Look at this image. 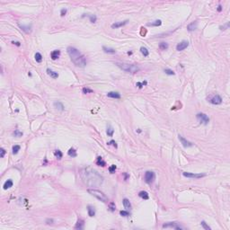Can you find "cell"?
I'll return each mask as SVG.
<instances>
[{
  "label": "cell",
  "instance_id": "6da1fadb",
  "mask_svg": "<svg viewBox=\"0 0 230 230\" xmlns=\"http://www.w3.org/2000/svg\"><path fill=\"white\" fill-rule=\"evenodd\" d=\"M80 176L84 183L88 187H92V188L99 187L103 183V177L96 170L91 167L83 168L80 172Z\"/></svg>",
  "mask_w": 230,
  "mask_h": 230
},
{
  "label": "cell",
  "instance_id": "7a4b0ae2",
  "mask_svg": "<svg viewBox=\"0 0 230 230\" xmlns=\"http://www.w3.org/2000/svg\"><path fill=\"white\" fill-rule=\"evenodd\" d=\"M66 52H67V54H68V56H69L70 59L72 60V62L77 66L85 67L86 66V58L77 49L69 46L67 47V49H66Z\"/></svg>",
  "mask_w": 230,
  "mask_h": 230
},
{
  "label": "cell",
  "instance_id": "3957f363",
  "mask_svg": "<svg viewBox=\"0 0 230 230\" xmlns=\"http://www.w3.org/2000/svg\"><path fill=\"white\" fill-rule=\"evenodd\" d=\"M117 66L122 69L123 71L127 72V73H130V74H136L138 73L140 68L138 67L137 65L134 64H127V63H117Z\"/></svg>",
  "mask_w": 230,
  "mask_h": 230
},
{
  "label": "cell",
  "instance_id": "277c9868",
  "mask_svg": "<svg viewBox=\"0 0 230 230\" xmlns=\"http://www.w3.org/2000/svg\"><path fill=\"white\" fill-rule=\"evenodd\" d=\"M88 192L90 194H92L94 197L97 198L99 200L102 201V202H107L108 201V198L106 197V195L104 194L103 192H102L101 191H98V190H95V189H89L88 190Z\"/></svg>",
  "mask_w": 230,
  "mask_h": 230
},
{
  "label": "cell",
  "instance_id": "5b68a950",
  "mask_svg": "<svg viewBox=\"0 0 230 230\" xmlns=\"http://www.w3.org/2000/svg\"><path fill=\"white\" fill-rule=\"evenodd\" d=\"M208 102L212 103V104H215V105H218V104H220L222 102V98L218 94H213V95H210V97L208 98Z\"/></svg>",
  "mask_w": 230,
  "mask_h": 230
},
{
  "label": "cell",
  "instance_id": "8992f818",
  "mask_svg": "<svg viewBox=\"0 0 230 230\" xmlns=\"http://www.w3.org/2000/svg\"><path fill=\"white\" fill-rule=\"evenodd\" d=\"M156 179V174L152 171H148L145 174V182L147 183H152Z\"/></svg>",
  "mask_w": 230,
  "mask_h": 230
},
{
  "label": "cell",
  "instance_id": "52a82bcc",
  "mask_svg": "<svg viewBox=\"0 0 230 230\" xmlns=\"http://www.w3.org/2000/svg\"><path fill=\"white\" fill-rule=\"evenodd\" d=\"M196 117H197V119H198V121H199V122L204 124V125H207V124H209V122H210V118L208 117L205 113H198L196 115Z\"/></svg>",
  "mask_w": 230,
  "mask_h": 230
},
{
  "label": "cell",
  "instance_id": "ba28073f",
  "mask_svg": "<svg viewBox=\"0 0 230 230\" xmlns=\"http://www.w3.org/2000/svg\"><path fill=\"white\" fill-rule=\"evenodd\" d=\"M167 227H171V228H174V229H183V228L177 222H169L167 224H164L163 225V228H167Z\"/></svg>",
  "mask_w": 230,
  "mask_h": 230
},
{
  "label": "cell",
  "instance_id": "9c48e42d",
  "mask_svg": "<svg viewBox=\"0 0 230 230\" xmlns=\"http://www.w3.org/2000/svg\"><path fill=\"white\" fill-rule=\"evenodd\" d=\"M183 175L187 177V178H196V179H199V178H202L204 177L205 174H192V173H187V172H183Z\"/></svg>",
  "mask_w": 230,
  "mask_h": 230
},
{
  "label": "cell",
  "instance_id": "30bf717a",
  "mask_svg": "<svg viewBox=\"0 0 230 230\" xmlns=\"http://www.w3.org/2000/svg\"><path fill=\"white\" fill-rule=\"evenodd\" d=\"M178 138H179V140L181 141V144L183 146L184 148H191V147L193 146V144L191 143V142H190V141H188L187 139H185V138H184L183 136H181V135L178 136Z\"/></svg>",
  "mask_w": 230,
  "mask_h": 230
},
{
  "label": "cell",
  "instance_id": "8fae6325",
  "mask_svg": "<svg viewBox=\"0 0 230 230\" xmlns=\"http://www.w3.org/2000/svg\"><path fill=\"white\" fill-rule=\"evenodd\" d=\"M188 46H189V41H181L180 43L177 44L176 50H177L178 51H183V50H185Z\"/></svg>",
  "mask_w": 230,
  "mask_h": 230
},
{
  "label": "cell",
  "instance_id": "7c38bea8",
  "mask_svg": "<svg viewBox=\"0 0 230 230\" xmlns=\"http://www.w3.org/2000/svg\"><path fill=\"white\" fill-rule=\"evenodd\" d=\"M129 23V20H125L123 22H120V23H115L112 24V28L113 29H117V28H120V27H122V26L126 25L127 23Z\"/></svg>",
  "mask_w": 230,
  "mask_h": 230
},
{
  "label": "cell",
  "instance_id": "4fadbf2b",
  "mask_svg": "<svg viewBox=\"0 0 230 230\" xmlns=\"http://www.w3.org/2000/svg\"><path fill=\"white\" fill-rule=\"evenodd\" d=\"M197 26H198V22L197 21H194L192 22L191 23H190L189 25L187 26V30L189 31H192L197 29Z\"/></svg>",
  "mask_w": 230,
  "mask_h": 230
},
{
  "label": "cell",
  "instance_id": "5bb4252c",
  "mask_svg": "<svg viewBox=\"0 0 230 230\" xmlns=\"http://www.w3.org/2000/svg\"><path fill=\"white\" fill-rule=\"evenodd\" d=\"M107 96L110 98H114V99H120L121 97V94L118 92H109L107 94Z\"/></svg>",
  "mask_w": 230,
  "mask_h": 230
},
{
  "label": "cell",
  "instance_id": "9a60e30c",
  "mask_svg": "<svg viewBox=\"0 0 230 230\" xmlns=\"http://www.w3.org/2000/svg\"><path fill=\"white\" fill-rule=\"evenodd\" d=\"M59 56H60V51H58V50L53 51L52 52H51V58H52L53 60H55V59H57V58H59Z\"/></svg>",
  "mask_w": 230,
  "mask_h": 230
},
{
  "label": "cell",
  "instance_id": "2e32d148",
  "mask_svg": "<svg viewBox=\"0 0 230 230\" xmlns=\"http://www.w3.org/2000/svg\"><path fill=\"white\" fill-rule=\"evenodd\" d=\"M47 74L50 76L51 77H52V78H58V74L57 73V72H55V71H52L51 69H50V68H47Z\"/></svg>",
  "mask_w": 230,
  "mask_h": 230
},
{
  "label": "cell",
  "instance_id": "e0dca14e",
  "mask_svg": "<svg viewBox=\"0 0 230 230\" xmlns=\"http://www.w3.org/2000/svg\"><path fill=\"white\" fill-rule=\"evenodd\" d=\"M122 202H123V206H124V208L126 210H130L131 209V203H130V201L128 199H126V198L123 199Z\"/></svg>",
  "mask_w": 230,
  "mask_h": 230
},
{
  "label": "cell",
  "instance_id": "ac0fdd59",
  "mask_svg": "<svg viewBox=\"0 0 230 230\" xmlns=\"http://www.w3.org/2000/svg\"><path fill=\"white\" fill-rule=\"evenodd\" d=\"M20 28L23 31H25L26 33H29L31 31V25H23V24H19Z\"/></svg>",
  "mask_w": 230,
  "mask_h": 230
},
{
  "label": "cell",
  "instance_id": "d6986e66",
  "mask_svg": "<svg viewBox=\"0 0 230 230\" xmlns=\"http://www.w3.org/2000/svg\"><path fill=\"white\" fill-rule=\"evenodd\" d=\"M84 226H85V223H84V220L82 219H79L77 221V223L76 224L75 226V229H79L81 230L84 228Z\"/></svg>",
  "mask_w": 230,
  "mask_h": 230
},
{
  "label": "cell",
  "instance_id": "ffe728a7",
  "mask_svg": "<svg viewBox=\"0 0 230 230\" xmlns=\"http://www.w3.org/2000/svg\"><path fill=\"white\" fill-rule=\"evenodd\" d=\"M102 50L105 53H108V54H115L116 53V51L114 49H112V48H108V47L103 46L102 47Z\"/></svg>",
  "mask_w": 230,
  "mask_h": 230
},
{
  "label": "cell",
  "instance_id": "44dd1931",
  "mask_svg": "<svg viewBox=\"0 0 230 230\" xmlns=\"http://www.w3.org/2000/svg\"><path fill=\"white\" fill-rule=\"evenodd\" d=\"M87 212H88L89 217H94L95 215V210H94V208L93 206H90V205L87 207Z\"/></svg>",
  "mask_w": 230,
  "mask_h": 230
},
{
  "label": "cell",
  "instance_id": "7402d4cb",
  "mask_svg": "<svg viewBox=\"0 0 230 230\" xmlns=\"http://www.w3.org/2000/svg\"><path fill=\"white\" fill-rule=\"evenodd\" d=\"M96 164L99 165V166H105L106 165V162L102 159V157L98 156L97 159H96Z\"/></svg>",
  "mask_w": 230,
  "mask_h": 230
},
{
  "label": "cell",
  "instance_id": "603a6c76",
  "mask_svg": "<svg viewBox=\"0 0 230 230\" xmlns=\"http://www.w3.org/2000/svg\"><path fill=\"white\" fill-rule=\"evenodd\" d=\"M85 16H87V17H89L90 18V22L91 23H95L96 20H97V18H96V16H94V15H90V14H85V15H83L82 17H85Z\"/></svg>",
  "mask_w": 230,
  "mask_h": 230
},
{
  "label": "cell",
  "instance_id": "cb8c5ba5",
  "mask_svg": "<svg viewBox=\"0 0 230 230\" xmlns=\"http://www.w3.org/2000/svg\"><path fill=\"white\" fill-rule=\"evenodd\" d=\"M162 24V21L161 20H156L151 23H148L147 25L148 26H160Z\"/></svg>",
  "mask_w": 230,
  "mask_h": 230
},
{
  "label": "cell",
  "instance_id": "d4e9b609",
  "mask_svg": "<svg viewBox=\"0 0 230 230\" xmlns=\"http://www.w3.org/2000/svg\"><path fill=\"white\" fill-rule=\"evenodd\" d=\"M13 184H14V183H13L12 180H7L5 183H4V186H3V187H4V190H7V189H9V188H11V187L13 186Z\"/></svg>",
  "mask_w": 230,
  "mask_h": 230
},
{
  "label": "cell",
  "instance_id": "484cf974",
  "mask_svg": "<svg viewBox=\"0 0 230 230\" xmlns=\"http://www.w3.org/2000/svg\"><path fill=\"white\" fill-rule=\"evenodd\" d=\"M138 196L140 197V198H142L144 199H148L149 198V195L147 191H140L139 193H138Z\"/></svg>",
  "mask_w": 230,
  "mask_h": 230
},
{
  "label": "cell",
  "instance_id": "4316f807",
  "mask_svg": "<svg viewBox=\"0 0 230 230\" xmlns=\"http://www.w3.org/2000/svg\"><path fill=\"white\" fill-rule=\"evenodd\" d=\"M54 106L59 111H64V105L60 102H54Z\"/></svg>",
  "mask_w": 230,
  "mask_h": 230
},
{
  "label": "cell",
  "instance_id": "83f0119b",
  "mask_svg": "<svg viewBox=\"0 0 230 230\" xmlns=\"http://www.w3.org/2000/svg\"><path fill=\"white\" fill-rule=\"evenodd\" d=\"M67 155H68L69 156H72V157H76V156H77V151H76L74 148H70V149L68 150V152H67Z\"/></svg>",
  "mask_w": 230,
  "mask_h": 230
},
{
  "label": "cell",
  "instance_id": "f1b7e54d",
  "mask_svg": "<svg viewBox=\"0 0 230 230\" xmlns=\"http://www.w3.org/2000/svg\"><path fill=\"white\" fill-rule=\"evenodd\" d=\"M168 43H166V42H161L160 44H159V49L160 50H162V51H165V50H167L168 49Z\"/></svg>",
  "mask_w": 230,
  "mask_h": 230
},
{
  "label": "cell",
  "instance_id": "f546056e",
  "mask_svg": "<svg viewBox=\"0 0 230 230\" xmlns=\"http://www.w3.org/2000/svg\"><path fill=\"white\" fill-rule=\"evenodd\" d=\"M54 155H55V156H56L57 158L58 159V160H60L62 158V156H63V154L60 150H55L54 151Z\"/></svg>",
  "mask_w": 230,
  "mask_h": 230
},
{
  "label": "cell",
  "instance_id": "4dcf8cb0",
  "mask_svg": "<svg viewBox=\"0 0 230 230\" xmlns=\"http://www.w3.org/2000/svg\"><path fill=\"white\" fill-rule=\"evenodd\" d=\"M140 51H141V53L144 55V57H148V55H149V51H148V49L145 48V47H141V48H140Z\"/></svg>",
  "mask_w": 230,
  "mask_h": 230
},
{
  "label": "cell",
  "instance_id": "1f68e13d",
  "mask_svg": "<svg viewBox=\"0 0 230 230\" xmlns=\"http://www.w3.org/2000/svg\"><path fill=\"white\" fill-rule=\"evenodd\" d=\"M42 58H42L41 53L37 52V53L35 54V60L38 62V63H41V62L42 61Z\"/></svg>",
  "mask_w": 230,
  "mask_h": 230
},
{
  "label": "cell",
  "instance_id": "d6a6232c",
  "mask_svg": "<svg viewBox=\"0 0 230 230\" xmlns=\"http://www.w3.org/2000/svg\"><path fill=\"white\" fill-rule=\"evenodd\" d=\"M20 148H21V147L19 146V145L14 146V147H13V154H14V155H16V154L18 153V151L20 150Z\"/></svg>",
  "mask_w": 230,
  "mask_h": 230
},
{
  "label": "cell",
  "instance_id": "836d02e7",
  "mask_svg": "<svg viewBox=\"0 0 230 230\" xmlns=\"http://www.w3.org/2000/svg\"><path fill=\"white\" fill-rule=\"evenodd\" d=\"M83 93L84 94H92V93H94V90H92V89H90V88H88V87H84L83 88Z\"/></svg>",
  "mask_w": 230,
  "mask_h": 230
},
{
  "label": "cell",
  "instance_id": "e575fe53",
  "mask_svg": "<svg viewBox=\"0 0 230 230\" xmlns=\"http://www.w3.org/2000/svg\"><path fill=\"white\" fill-rule=\"evenodd\" d=\"M113 133H114V129H113L112 127H108V129H107V134H108V136H110V137H113Z\"/></svg>",
  "mask_w": 230,
  "mask_h": 230
},
{
  "label": "cell",
  "instance_id": "d590c367",
  "mask_svg": "<svg viewBox=\"0 0 230 230\" xmlns=\"http://www.w3.org/2000/svg\"><path fill=\"white\" fill-rule=\"evenodd\" d=\"M23 133L22 132V131H20L19 129H16V130H15V132H14L15 137H17V138H20V137H22V136H23Z\"/></svg>",
  "mask_w": 230,
  "mask_h": 230
},
{
  "label": "cell",
  "instance_id": "8d00e7d4",
  "mask_svg": "<svg viewBox=\"0 0 230 230\" xmlns=\"http://www.w3.org/2000/svg\"><path fill=\"white\" fill-rule=\"evenodd\" d=\"M164 73L166 75H169V76H174V75H175V73L172 69H169V68H165L164 69Z\"/></svg>",
  "mask_w": 230,
  "mask_h": 230
},
{
  "label": "cell",
  "instance_id": "74e56055",
  "mask_svg": "<svg viewBox=\"0 0 230 230\" xmlns=\"http://www.w3.org/2000/svg\"><path fill=\"white\" fill-rule=\"evenodd\" d=\"M116 169H117L116 165H115V164H113V165H111V166L109 167V172H110L111 174H113V173H115Z\"/></svg>",
  "mask_w": 230,
  "mask_h": 230
},
{
  "label": "cell",
  "instance_id": "f35d334b",
  "mask_svg": "<svg viewBox=\"0 0 230 230\" xmlns=\"http://www.w3.org/2000/svg\"><path fill=\"white\" fill-rule=\"evenodd\" d=\"M200 224H201L202 227H203L204 229H206V230H210V229H211V227L207 225V223H206L205 221H201V223H200Z\"/></svg>",
  "mask_w": 230,
  "mask_h": 230
},
{
  "label": "cell",
  "instance_id": "ab89813d",
  "mask_svg": "<svg viewBox=\"0 0 230 230\" xmlns=\"http://www.w3.org/2000/svg\"><path fill=\"white\" fill-rule=\"evenodd\" d=\"M147 84H148V82H147V81H144V82H141V83L138 82L137 84H136V86H137L138 88H142L144 86H147Z\"/></svg>",
  "mask_w": 230,
  "mask_h": 230
},
{
  "label": "cell",
  "instance_id": "60d3db41",
  "mask_svg": "<svg viewBox=\"0 0 230 230\" xmlns=\"http://www.w3.org/2000/svg\"><path fill=\"white\" fill-rule=\"evenodd\" d=\"M120 214H121V216H122V217H129V211H125V210H121V211H120Z\"/></svg>",
  "mask_w": 230,
  "mask_h": 230
},
{
  "label": "cell",
  "instance_id": "b9f144b4",
  "mask_svg": "<svg viewBox=\"0 0 230 230\" xmlns=\"http://www.w3.org/2000/svg\"><path fill=\"white\" fill-rule=\"evenodd\" d=\"M107 144H108V145H109V146H111V145H113V147H114V148H118L117 143H116V142H115L114 140H111V141H110V142H108Z\"/></svg>",
  "mask_w": 230,
  "mask_h": 230
},
{
  "label": "cell",
  "instance_id": "7bdbcfd3",
  "mask_svg": "<svg viewBox=\"0 0 230 230\" xmlns=\"http://www.w3.org/2000/svg\"><path fill=\"white\" fill-rule=\"evenodd\" d=\"M66 8H62L61 11H60V16H66Z\"/></svg>",
  "mask_w": 230,
  "mask_h": 230
},
{
  "label": "cell",
  "instance_id": "ee69618b",
  "mask_svg": "<svg viewBox=\"0 0 230 230\" xmlns=\"http://www.w3.org/2000/svg\"><path fill=\"white\" fill-rule=\"evenodd\" d=\"M5 150L4 148H1V155H0V156L3 158L4 156H5Z\"/></svg>",
  "mask_w": 230,
  "mask_h": 230
},
{
  "label": "cell",
  "instance_id": "f6af8a7d",
  "mask_svg": "<svg viewBox=\"0 0 230 230\" xmlns=\"http://www.w3.org/2000/svg\"><path fill=\"white\" fill-rule=\"evenodd\" d=\"M228 26H229V23H226V25L223 26V27H220V29H221V30H226V29L228 28Z\"/></svg>",
  "mask_w": 230,
  "mask_h": 230
},
{
  "label": "cell",
  "instance_id": "bcb514c9",
  "mask_svg": "<svg viewBox=\"0 0 230 230\" xmlns=\"http://www.w3.org/2000/svg\"><path fill=\"white\" fill-rule=\"evenodd\" d=\"M141 29H142V31H141V35H142V36H145V35H146V33H147V31H146V30H144L143 27H142Z\"/></svg>",
  "mask_w": 230,
  "mask_h": 230
},
{
  "label": "cell",
  "instance_id": "7dc6e473",
  "mask_svg": "<svg viewBox=\"0 0 230 230\" xmlns=\"http://www.w3.org/2000/svg\"><path fill=\"white\" fill-rule=\"evenodd\" d=\"M110 207H111V210H113H113H115V205H114V203H113V202L111 203V205H110Z\"/></svg>",
  "mask_w": 230,
  "mask_h": 230
},
{
  "label": "cell",
  "instance_id": "c3c4849f",
  "mask_svg": "<svg viewBox=\"0 0 230 230\" xmlns=\"http://www.w3.org/2000/svg\"><path fill=\"white\" fill-rule=\"evenodd\" d=\"M48 224H53V222H54V220L53 219H47L46 221Z\"/></svg>",
  "mask_w": 230,
  "mask_h": 230
},
{
  "label": "cell",
  "instance_id": "681fc988",
  "mask_svg": "<svg viewBox=\"0 0 230 230\" xmlns=\"http://www.w3.org/2000/svg\"><path fill=\"white\" fill-rule=\"evenodd\" d=\"M12 43H14V44H16V46H18V47H19V46H20V45H21V43H20V42H19V41H13Z\"/></svg>",
  "mask_w": 230,
  "mask_h": 230
},
{
  "label": "cell",
  "instance_id": "f907efd6",
  "mask_svg": "<svg viewBox=\"0 0 230 230\" xmlns=\"http://www.w3.org/2000/svg\"><path fill=\"white\" fill-rule=\"evenodd\" d=\"M218 12H221V11H222V6H221L220 5L218 6Z\"/></svg>",
  "mask_w": 230,
  "mask_h": 230
},
{
  "label": "cell",
  "instance_id": "816d5d0a",
  "mask_svg": "<svg viewBox=\"0 0 230 230\" xmlns=\"http://www.w3.org/2000/svg\"><path fill=\"white\" fill-rule=\"evenodd\" d=\"M128 54H129V55H131V54H132V52H131V51H130V52L129 51V52H128Z\"/></svg>",
  "mask_w": 230,
  "mask_h": 230
}]
</instances>
